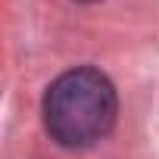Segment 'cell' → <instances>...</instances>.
Masks as SVG:
<instances>
[{
	"mask_svg": "<svg viewBox=\"0 0 159 159\" xmlns=\"http://www.w3.org/2000/svg\"><path fill=\"white\" fill-rule=\"evenodd\" d=\"M116 88L97 69H72L44 94V125L50 137L69 150L103 140L116 125Z\"/></svg>",
	"mask_w": 159,
	"mask_h": 159,
	"instance_id": "6da1fadb",
	"label": "cell"
},
{
	"mask_svg": "<svg viewBox=\"0 0 159 159\" xmlns=\"http://www.w3.org/2000/svg\"><path fill=\"white\" fill-rule=\"evenodd\" d=\"M84 3H91V0H84Z\"/></svg>",
	"mask_w": 159,
	"mask_h": 159,
	"instance_id": "7a4b0ae2",
	"label": "cell"
}]
</instances>
